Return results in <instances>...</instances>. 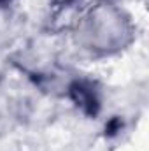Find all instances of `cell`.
Listing matches in <instances>:
<instances>
[{"instance_id":"obj_1","label":"cell","mask_w":149,"mask_h":151,"mask_svg":"<svg viewBox=\"0 0 149 151\" xmlns=\"http://www.w3.org/2000/svg\"><path fill=\"white\" fill-rule=\"evenodd\" d=\"M69 97L72 99V102L82 113L91 116V118H95L98 114V111H100L98 93H97L95 86L90 81L77 79L74 83H70V86H69Z\"/></svg>"},{"instance_id":"obj_2","label":"cell","mask_w":149,"mask_h":151,"mask_svg":"<svg viewBox=\"0 0 149 151\" xmlns=\"http://www.w3.org/2000/svg\"><path fill=\"white\" fill-rule=\"evenodd\" d=\"M121 128H123L121 118H111L107 121V125H105V135L107 137H114L117 132H121Z\"/></svg>"},{"instance_id":"obj_3","label":"cell","mask_w":149,"mask_h":151,"mask_svg":"<svg viewBox=\"0 0 149 151\" xmlns=\"http://www.w3.org/2000/svg\"><path fill=\"white\" fill-rule=\"evenodd\" d=\"M0 2H2V0H0Z\"/></svg>"}]
</instances>
